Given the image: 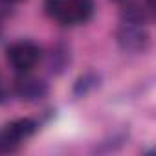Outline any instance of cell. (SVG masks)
I'll list each match as a JSON object with an SVG mask.
<instances>
[{"label":"cell","mask_w":156,"mask_h":156,"mask_svg":"<svg viewBox=\"0 0 156 156\" xmlns=\"http://www.w3.org/2000/svg\"><path fill=\"white\" fill-rule=\"evenodd\" d=\"M46 11L61 24L75 26L92 17L94 0H46Z\"/></svg>","instance_id":"cell-1"},{"label":"cell","mask_w":156,"mask_h":156,"mask_svg":"<svg viewBox=\"0 0 156 156\" xmlns=\"http://www.w3.org/2000/svg\"><path fill=\"white\" fill-rule=\"evenodd\" d=\"M41 59V50L31 41H19L8 48V61L17 72H30Z\"/></svg>","instance_id":"cell-2"},{"label":"cell","mask_w":156,"mask_h":156,"mask_svg":"<svg viewBox=\"0 0 156 156\" xmlns=\"http://www.w3.org/2000/svg\"><path fill=\"white\" fill-rule=\"evenodd\" d=\"M118 44L125 51H141L149 44V35L138 22H123L116 33Z\"/></svg>","instance_id":"cell-3"},{"label":"cell","mask_w":156,"mask_h":156,"mask_svg":"<svg viewBox=\"0 0 156 156\" xmlns=\"http://www.w3.org/2000/svg\"><path fill=\"white\" fill-rule=\"evenodd\" d=\"M37 129V123L33 119H17L9 125H6L4 130H0V136H2V147L4 152L15 151L24 140H28Z\"/></svg>","instance_id":"cell-4"},{"label":"cell","mask_w":156,"mask_h":156,"mask_svg":"<svg viewBox=\"0 0 156 156\" xmlns=\"http://www.w3.org/2000/svg\"><path fill=\"white\" fill-rule=\"evenodd\" d=\"M48 92V87L44 81H41L39 77H33V75H28L24 72V75L17 77L15 81V94L24 99V101H37V99H42Z\"/></svg>","instance_id":"cell-5"},{"label":"cell","mask_w":156,"mask_h":156,"mask_svg":"<svg viewBox=\"0 0 156 156\" xmlns=\"http://www.w3.org/2000/svg\"><path fill=\"white\" fill-rule=\"evenodd\" d=\"M4 98V90H2V83H0V99Z\"/></svg>","instance_id":"cell-6"},{"label":"cell","mask_w":156,"mask_h":156,"mask_svg":"<svg viewBox=\"0 0 156 156\" xmlns=\"http://www.w3.org/2000/svg\"><path fill=\"white\" fill-rule=\"evenodd\" d=\"M8 2H17V0H8Z\"/></svg>","instance_id":"cell-7"}]
</instances>
